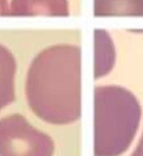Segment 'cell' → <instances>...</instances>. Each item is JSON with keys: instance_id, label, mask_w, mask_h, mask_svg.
<instances>
[{"instance_id": "obj_1", "label": "cell", "mask_w": 143, "mask_h": 156, "mask_svg": "<svg viewBox=\"0 0 143 156\" xmlns=\"http://www.w3.org/2000/svg\"><path fill=\"white\" fill-rule=\"evenodd\" d=\"M139 156H143V147H142V151H141V155Z\"/></svg>"}]
</instances>
